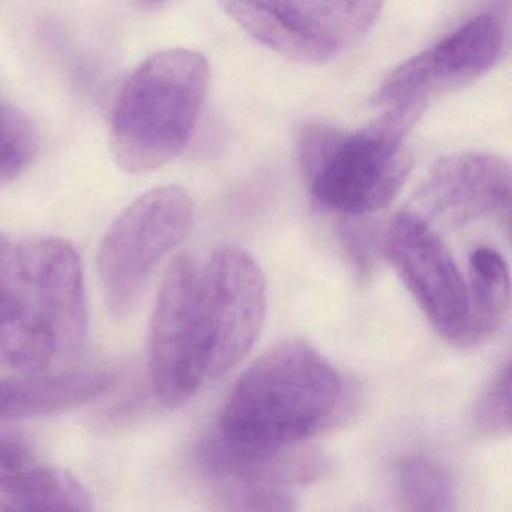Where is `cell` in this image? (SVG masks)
<instances>
[{"label": "cell", "mask_w": 512, "mask_h": 512, "mask_svg": "<svg viewBox=\"0 0 512 512\" xmlns=\"http://www.w3.org/2000/svg\"><path fill=\"white\" fill-rule=\"evenodd\" d=\"M341 395L334 365L307 341L287 338L242 374L224 404L217 433L250 448H290L331 421Z\"/></svg>", "instance_id": "6da1fadb"}, {"label": "cell", "mask_w": 512, "mask_h": 512, "mask_svg": "<svg viewBox=\"0 0 512 512\" xmlns=\"http://www.w3.org/2000/svg\"><path fill=\"white\" fill-rule=\"evenodd\" d=\"M425 106L388 107L352 133L323 122L305 124L296 134L295 155L314 202L347 217L388 208L412 172L404 140Z\"/></svg>", "instance_id": "7a4b0ae2"}, {"label": "cell", "mask_w": 512, "mask_h": 512, "mask_svg": "<svg viewBox=\"0 0 512 512\" xmlns=\"http://www.w3.org/2000/svg\"><path fill=\"white\" fill-rule=\"evenodd\" d=\"M208 59L187 49L155 53L125 82L112 115L110 151L128 173L160 169L196 130L208 95Z\"/></svg>", "instance_id": "3957f363"}, {"label": "cell", "mask_w": 512, "mask_h": 512, "mask_svg": "<svg viewBox=\"0 0 512 512\" xmlns=\"http://www.w3.org/2000/svg\"><path fill=\"white\" fill-rule=\"evenodd\" d=\"M194 203L178 185L154 188L134 200L104 235L97 268L107 305L124 316L158 263L193 229Z\"/></svg>", "instance_id": "277c9868"}, {"label": "cell", "mask_w": 512, "mask_h": 512, "mask_svg": "<svg viewBox=\"0 0 512 512\" xmlns=\"http://www.w3.org/2000/svg\"><path fill=\"white\" fill-rule=\"evenodd\" d=\"M209 353L202 263L181 254L164 274L152 316L151 377L164 406H184L197 394L208 377Z\"/></svg>", "instance_id": "5b68a950"}, {"label": "cell", "mask_w": 512, "mask_h": 512, "mask_svg": "<svg viewBox=\"0 0 512 512\" xmlns=\"http://www.w3.org/2000/svg\"><path fill=\"white\" fill-rule=\"evenodd\" d=\"M202 287L211 334L208 377L217 379L248 355L262 332L265 274L242 248H218L202 263Z\"/></svg>", "instance_id": "8992f818"}, {"label": "cell", "mask_w": 512, "mask_h": 512, "mask_svg": "<svg viewBox=\"0 0 512 512\" xmlns=\"http://www.w3.org/2000/svg\"><path fill=\"white\" fill-rule=\"evenodd\" d=\"M385 251L431 325L458 343L466 323V283L433 224L406 209L389 224Z\"/></svg>", "instance_id": "52a82bcc"}, {"label": "cell", "mask_w": 512, "mask_h": 512, "mask_svg": "<svg viewBox=\"0 0 512 512\" xmlns=\"http://www.w3.org/2000/svg\"><path fill=\"white\" fill-rule=\"evenodd\" d=\"M503 26L493 14H481L430 49L398 65L374 94L377 107L427 104L428 98L454 91L484 76L499 59Z\"/></svg>", "instance_id": "ba28073f"}, {"label": "cell", "mask_w": 512, "mask_h": 512, "mask_svg": "<svg viewBox=\"0 0 512 512\" xmlns=\"http://www.w3.org/2000/svg\"><path fill=\"white\" fill-rule=\"evenodd\" d=\"M62 356L46 293L26 244H0V367L22 374L49 368Z\"/></svg>", "instance_id": "9c48e42d"}, {"label": "cell", "mask_w": 512, "mask_h": 512, "mask_svg": "<svg viewBox=\"0 0 512 512\" xmlns=\"http://www.w3.org/2000/svg\"><path fill=\"white\" fill-rule=\"evenodd\" d=\"M509 200L508 164L494 155L467 152L439 161L407 209L430 224L460 227L508 211Z\"/></svg>", "instance_id": "30bf717a"}, {"label": "cell", "mask_w": 512, "mask_h": 512, "mask_svg": "<svg viewBox=\"0 0 512 512\" xmlns=\"http://www.w3.org/2000/svg\"><path fill=\"white\" fill-rule=\"evenodd\" d=\"M197 463L223 488H274L286 490L307 484L325 473L326 461L316 451L259 449L229 442L215 431L197 448Z\"/></svg>", "instance_id": "8fae6325"}, {"label": "cell", "mask_w": 512, "mask_h": 512, "mask_svg": "<svg viewBox=\"0 0 512 512\" xmlns=\"http://www.w3.org/2000/svg\"><path fill=\"white\" fill-rule=\"evenodd\" d=\"M299 28L328 61L367 37L385 0H287Z\"/></svg>", "instance_id": "7c38bea8"}, {"label": "cell", "mask_w": 512, "mask_h": 512, "mask_svg": "<svg viewBox=\"0 0 512 512\" xmlns=\"http://www.w3.org/2000/svg\"><path fill=\"white\" fill-rule=\"evenodd\" d=\"M466 292V323L458 343L478 346L490 340L508 316L511 278L499 251L481 245L470 253Z\"/></svg>", "instance_id": "4fadbf2b"}, {"label": "cell", "mask_w": 512, "mask_h": 512, "mask_svg": "<svg viewBox=\"0 0 512 512\" xmlns=\"http://www.w3.org/2000/svg\"><path fill=\"white\" fill-rule=\"evenodd\" d=\"M220 4L242 31L278 55L298 64L328 62L299 28L287 0H220Z\"/></svg>", "instance_id": "5bb4252c"}, {"label": "cell", "mask_w": 512, "mask_h": 512, "mask_svg": "<svg viewBox=\"0 0 512 512\" xmlns=\"http://www.w3.org/2000/svg\"><path fill=\"white\" fill-rule=\"evenodd\" d=\"M94 500L65 470L38 463L0 478V511H91Z\"/></svg>", "instance_id": "9a60e30c"}, {"label": "cell", "mask_w": 512, "mask_h": 512, "mask_svg": "<svg viewBox=\"0 0 512 512\" xmlns=\"http://www.w3.org/2000/svg\"><path fill=\"white\" fill-rule=\"evenodd\" d=\"M395 490L404 509L449 512L455 509L451 476L440 464L424 457L403 458L395 467Z\"/></svg>", "instance_id": "2e32d148"}, {"label": "cell", "mask_w": 512, "mask_h": 512, "mask_svg": "<svg viewBox=\"0 0 512 512\" xmlns=\"http://www.w3.org/2000/svg\"><path fill=\"white\" fill-rule=\"evenodd\" d=\"M37 152L34 122L19 107L0 97V188L22 175Z\"/></svg>", "instance_id": "e0dca14e"}, {"label": "cell", "mask_w": 512, "mask_h": 512, "mask_svg": "<svg viewBox=\"0 0 512 512\" xmlns=\"http://www.w3.org/2000/svg\"><path fill=\"white\" fill-rule=\"evenodd\" d=\"M476 425L488 436L511 431V364L497 371L476 407Z\"/></svg>", "instance_id": "ac0fdd59"}, {"label": "cell", "mask_w": 512, "mask_h": 512, "mask_svg": "<svg viewBox=\"0 0 512 512\" xmlns=\"http://www.w3.org/2000/svg\"><path fill=\"white\" fill-rule=\"evenodd\" d=\"M221 508L230 511H293L295 497L274 488H224Z\"/></svg>", "instance_id": "d6986e66"}, {"label": "cell", "mask_w": 512, "mask_h": 512, "mask_svg": "<svg viewBox=\"0 0 512 512\" xmlns=\"http://www.w3.org/2000/svg\"><path fill=\"white\" fill-rule=\"evenodd\" d=\"M41 463L31 437L11 425L0 424V478Z\"/></svg>", "instance_id": "ffe728a7"}, {"label": "cell", "mask_w": 512, "mask_h": 512, "mask_svg": "<svg viewBox=\"0 0 512 512\" xmlns=\"http://www.w3.org/2000/svg\"><path fill=\"white\" fill-rule=\"evenodd\" d=\"M137 5L143 10H152V8L160 7V5L166 4L167 0H136Z\"/></svg>", "instance_id": "44dd1931"}, {"label": "cell", "mask_w": 512, "mask_h": 512, "mask_svg": "<svg viewBox=\"0 0 512 512\" xmlns=\"http://www.w3.org/2000/svg\"><path fill=\"white\" fill-rule=\"evenodd\" d=\"M5 236L0 235V242L4 241Z\"/></svg>", "instance_id": "7402d4cb"}]
</instances>
